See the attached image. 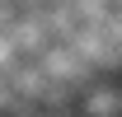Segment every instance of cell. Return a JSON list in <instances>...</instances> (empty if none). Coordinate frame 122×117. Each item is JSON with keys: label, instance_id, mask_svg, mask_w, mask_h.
Wrapping results in <instances>:
<instances>
[{"label": "cell", "instance_id": "cell-1", "mask_svg": "<svg viewBox=\"0 0 122 117\" xmlns=\"http://www.w3.org/2000/svg\"><path fill=\"white\" fill-rule=\"evenodd\" d=\"M122 112V94L108 84H94L89 94H85V117H117Z\"/></svg>", "mask_w": 122, "mask_h": 117}]
</instances>
